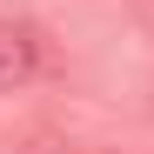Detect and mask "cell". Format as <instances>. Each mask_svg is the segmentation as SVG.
Segmentation results:
<instances>
[{"instance_id":"cell-1","label":"cell","mask_w":154,"mask_h":154,"mask_svg":"<svg viewBox=\"0 0 154 154\" xmlns=\"http://www.w3.org/2000/svg\"><path fill=\"white\" fill-rule=\"evenodd\" d=\"M34 74H40V34L27 20H0V94L27 87Z\"/></svg>"}]
</instances>
